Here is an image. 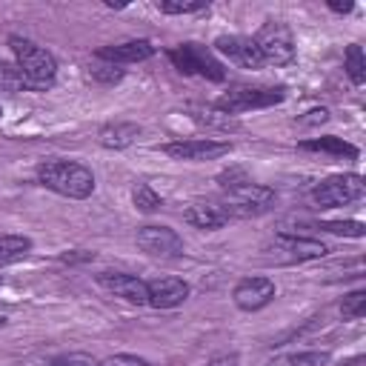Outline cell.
I'll list each match as a JSON object with an SVG mask.
<instances>
[{"mask_svg": "<svg viewBox=\"0 0 366 366\" xmlns=\"http://www.w3.org/2000/svg\"><path fill=\"white\" fill-rule=\"evenodd\" d=\"M31 237L26 234H0V266L17 263L31 252Z\"/></svg>", "mask_w": 366, "mask_h": 366, "instance_id": "ffe728a7", "label": "cell"}, {"mask_svg": "<svg viewBox=\"0 0 366 366\" xmlns=\"http://www.w3.org/2000/svg\"><path fill=\"white\" fill-rule=\"evenodd\" d=\"M89 77H92V83H100V86H114V83H120L123 77H126V71L120 69V66H112V63H94L92 69H89Z\"/></svg>", "mask_w": 366, "mask_h": 366, "instance_id": "4316f807", "label": "cell"}, {"mask_svg": "<svg viewBox=\"0 0 366 366\" xmlns=\"http://www.w3.org/2000/svg\"><path fill=\"white\" fill-rule=\"evenodd\" d=\"M329 9H332L335 14H346V11L355 9V3H337V0H329Z\"/></svg>", "mask_w": 366, "mask_h": 366, "instance_id": "e575fe53", "label": "cell"}, {"mask_svg": "<svg viewBox=\"0 0 366 366\" xmlns=\"http://www.w3.org/2000/svg\"><path fill=\"white\" fill-rule=\"evenodd\" d=\"M9 46L14 51L17 69L23 71V77L29 83V92H46V89L54 86V80H57V60H54L51 51H46L43 46H37L34 40L20 37V34H11Z\"/></svg>", "mask_w": 366, "mask_h": 366, "instance_id": "7a4b0ae2", "label": "cell"}, {"mask_svg": "<svg viewBox=\"0 0 366 366\" xmlns=\"http://www.w3.org/2000/svg\"><path fill=\"white\" fill-rule=\"evenodd\" d=\"M366 192L363 174L357 172H343V174H332L326 180H320L312 189V200L320 209H337V206H349L355 200H360Z\"/></svg>", "mask_w": 366, "mask_h": 366, "instance_id": "52a82bcc", "label": "cell"}, {"mask_svg": "<svg viewBox=\"0 0 366 366\" xmlns=\"http://www.w3.org/2000/svg\"><path fill=\"white\" fill-rule=\"evenodd\" d=\"M157 11L163 14H200V11H209V3L206 0H157Z\"/></svg>", "mask_w": 366, "mask_h": 366, "instance_id": "d4e9b609", "label": "cell"}, {"mask_svg": "<svg viewBox=\"0 0 366 366\" xmlns=\"http://www.w3.org/2000/svg\"><path fill=\"white\" fill-rule=\"evenodd\" d=\"M214 51L229 57V63H234L240 69H249V71H257V69L266 66L260 51H257V46H254V40L246 37V34H220L214 40Z\"/></svg>", "mask_w": 366, "mask_h": 366, "instance_id": "7c38bea8", "label": "cell"}, {"mask_svg": "<svg viewBox=\"0 0 366 366\" xmlns=\"http://www.w3.org/2000/svg\"><path fill=\"white\" fill-rule=\"evenodd\" d=\"M97 366H152L146 357H140V355H129V352H120V355H109V357H103Z\"/></svg>", "mask_w": 366, "mask_h": 366, "instance_id": "f546056e", "label": "cell"}, {"mask_svg": "<svg viewBox=\"0 0 366 366\" xmlns=\"http://www.w3.org/2000/svg\"><path fill=\"white\" fill-rule=\"evenodd\" d=\"M97 363L100 360L94 355H89V352H63L49 366H97Z\"/></svg>", "mask_w": 366, "mask_h": 366, "instance_id": "f1b7e54d", "label": "cell"}, {"mask_svg": "<svg viewBox=\"0 0 366 366\" xmlns=\"http://www.w3.org/2000/svg\"><path fill=\"white\" fill-rule=\"evenodd\" d=\"M252 40H254L263 63H272V66H289L295 60V54H297L292 29L286 23H280V20H266L254 31Z\"/></svg>", "mask_w": 366, "mask_h": 366, "instance_id": "277c9868", "label": "cell"}, {"mask_svg": "<svg viewBox=\"0 0 366 366\" xmlns=\"http://www.w3.org/2000/svg\"><path fill=\"white\" fill-rule=\"evenodd\" d=\"M137 137H140V126H137V123H129V120L106 123V126H100V132H97L100 146H103V149H114V152L129 149Z\"/></svg>", "mask_w": 366, "mask_h": 366, "instance_id": "e0dca14e", "label": "cell"}, {"mask_svg": "<svg viewBox=\"0 0 366 366\" xmlns=\"http://www.w3.org/2000/svg\"><path fill=\"white\" fill-rule=\"evenodd\" d=\"M286 100L283 86H232L214 106L226 114H243L252 109H269Z\"/></svg>", "mask_w": 366, "mask_h": 366, "instance_id": "5b68a950", "label": "cell"}, {"mask_svg": "<svg viewBox=\"0 0 366 366\" xmlns=\"http://www.w3.org/2000/svg\"><path fill=\"white\" fill-rule=\"evenodd\" d=\"M272 206H274V189L254 183V180H246V183L229 189L226 200H223V209L229 217H257V214L269 212Z\"/></svg>", "mask_w": 366, "mask_h": 366, "instance_id": "ba28073f", "label": "cell"}, {"mask_svg": "<svg viewBox=\"0 0 366 366\" xmlns=\"http://www.w3.org/2000/svg\"><path fill=\"white\" fill-rule=\"evenodd\" d=\"M326 120H329V109H323V106L320 109H309L303 117H297L300 126H317V123H326Z\"/></svg>", "mask_w": 366, "mask_h": 366, "instance_id": "1f68e13d", "label": "cell"}, {"mask_svg": "<svg viewBox=\"0 0 366 366\" xmlns=\"http://www.w3.org/2000/svg\"><path fill=\"white\" fill-rule=\"evenodd\" d=\"M37 183L49 192L71 200H86L94 192V174L74 160H43L37 166Z\"/></svg>", "mask_w": 366, "mask_h": 366, "instance_id": "6da1fadb", "label": "cell"}, {"mask_svg": "<svg viewBox=\"0 0 366 366\" xmlns=\"http://www.w3.org/2000/svg\"><path fill=\"white\" fill-rule=\"evenodd\" d=\"M0 114H3V109H0Z\"/></svg>", "mask_w": 366, "mask_h": 366, "instance_id": "8d00e7d4", "label": "cell"}, {"mask_svg": "<svg viewBox=\"0 0 366 366\" xmlns=\"http://www.w3.org/2000/svg\"><path fill=\"white\" fill-rule=\"evenodd\" d=\"M303 152H323V154H332V157H346V160H355L360 154V149L355 143H346L343 137H335V134H323V137H309V140H300L297 143Z\"/></svg>", "mask_w": 366, "mask_h": 366, "instance_id": "d6986e66", "label": "cell"}, {"mask_svg": "<svg viewBox=\"0 0 366 366\" xmlns=\"http://www.w3.org/2000/svg\"><path fill=\"white\" fill-rule=\"evenodd\" d=\"M60 260H63V263H83V260H94V252H80V249H74V252L60 254Z\"/></svg>", "mask_w": 366, "mask_h": 366, "instance_id": "836d02e7", "label": "cell"}, {"mask_svg": "<svg viewBox=\"0 0 366 366\" xmlns=\"http://www.w3.org/2000/svg\"><path fill=\"white\" fill-rule=\"evenodd\" d=\"M146 292H149V303L146 306H154V309H177L180 303H186L189 297V283L180 280V277H172V274H163V277H154V280H146Z\"/></svg>", "mask_w": 366, "mask_h": 366, "instance_id": "5bb4252c", "label": "cell"}, {"mask_svg": "<svg viewBox=\"0 0 366 366\" xmlns=\"http://www.w3.org/2000/svg\"><path fill=\"white\" fill-rule=\"evenodd\" d=\"M246 180H249V174H246L243 169H229V172H220V174H217V183H220L223 192H229V189H234V186H240V183H246Z\"/></svg>", "mask_w": 366, "mask_h": 366, "instance_id": "4dcf8cb0", "label": "cell"}, {"mask_svg": "<svg viewBox=\"0 0 366 366\" xmlns=\"http://www.w3.org/2000/svg\"><path fill=\"white\" fill-rule=\"evenodd\" d=\"M277 295V286L272 277H263V274H252V277H243L234 283L232 289V300L240 312H260L263 306H269Z\"/></svg>", "mask_w": 366, "mask_h": 366, "instance_id": "30bf717a", "label": "cell"}, {"mask_svg": "<svg viewBox=\"0 0 366 366\" xmlns=\"http://www.w3.org/2000/svg\"><path fill=\"white\" fill-rule=\"evenodd\" d=\"M183 217H186L189 226L203 229V232H217V229H223V226L232 220L220 203H209V200H194V203H189V209L183 212Z\"/></svg>", "mask_w": 366, "mask_h": 366, "instance_id": "2e32d148", "label": "cell"}, {"mask_svg": "<svg viewBox=\"0 0 366 366\" xmlns=\"http://www.w3.org/2000/svg\"><path fill=\"white\" fill-rule=\"evenodd\" d=\"M340 315H343L346 320H360V317L366 315V289L349 292V295L343 297V303H340Z\"/></svg>", "mask_w": 366, "mask_h": 366, "instance_id": "83f0119b", "label": "cell"}, {"mask_svg": "<svg viewBox=\"0 0 366 366\" xmlns=\"http://www.w3.org/2000/svg\"><path fill=\"white\" fill-rule=\"evenodd\" d=\"M317 229L332 232V234H343V237H363L366 234V226L360 220H320Z\"/></svg>", "mask_w": 366, "mask_h": 366, "instance_id": "484cf974", "label": "cell"}, {"mask_svg": "<svg viewBox=\"0 0 366 366\" xmlns=\"http://www.w3.org/2000/svg\"><path fill=\"white\" fill-rule=\"evenodd\" d=\"M0 89L3 92H29V83H26L23 71L17 69V63L0 60Z\"/></svg>", "mask_w": 366, "mask_h": 366, "instance_id": "cb8c5ba5", "label": "cell"}, {"mask_svg": "<svg viewBox=\"0 0 366 366\" xmlns=\"http://www.w3.org/2000/svg\"><path fill=\"white\" fill-rule=\"evenodd\" d=\"M132 203H134V209H137V212L152 214V212H157V209L163 206V197H160V194H157L152 186L137 183V186L132 189Z\"/></svg>", "mask_w": 366, "mask_h": 366, "instance_id": "603a6c76", "label": "cell"}, {"mask_svg": "<svg viewBox=\"0 0 366 366\" xmlns=\"http://www.w3.org/2000/svg\"><path fill=\"white\" fill-rule=\"evenodd\" d=\"M206 366H240V355L237 352H223V355H214Z\"/></svg>", "mask_w": 366, "mask_h": 366, "instance_id": "d6a6232c", "label": "cell"}, {"mask_svg": "<svg viewBox=\"0 0 366 366\" xmlns=\"http://www.w3.org/2000/svg\"><path fill=\"white\" fill-rule=\"evenodd\" d=\"M169 60L183 74H197V77H206L212 83H223L226 80L223 63L200 43H183L177 49H169Z\"/></svg>", "mask_w": 366, "mask_h": 366, "instance_id": "8992f818", "label": "cell"}, {"mask_svg": "<svg viewBox=\"0 0 366 366\" xmlns=\"http://www.w3.org/2000/svg\"><path fill=\"white\" fill-rule=\"evenodd\" d=\"M263 257L269 263L277 266H289V263H306V260H317L323 254H329V246L323 240L315 237H303V234H289V232H277L274 237H269L263 243Z\"/></svg>", "mask_w": 366, "mask_h": 366, "instance_id": "3957f363", "label": "cell"}, {"mask_svg": "<svg viewBox=\"0 0 366 366\" xmlns=\"http://www.w3.org/2000/svg\"><path fill=\"white\" fill-rule=\"evenodd\" d=\"M97 283L112 292L114 297L134 303V306H146L149 303V292H146V280L137 274H126V272H100Z\"/></svg>", "mask_w": 366, "mask_h": 366, "instance_id": "4fadbf2b", "label": "cell"}, {"mask_svg": "<svg viewBox=\"0 0 366 366\" xmlns=\"http://www.w3.org/2000/svg\"><path fill=\"white\" fill-rule=\"evenodd\" d=\"M329 360H332L329 349H309V352H297V355L272 357L269 366H329Z\"/></svg>", "mask_w": 366, "mask_h": 366, "instance_id": "44dd1931", "label": "cell"}, {"mask_svg": "<svg viewBox=\"0 0 366 366\" xmlns=\"http://www.w3.org/2000/svg\"><path fill=\"white\" fill-rule=\"evenodd\" d=\"M186 112L192 114V120L194 123H200V126H209V129H220V132H229V129H237L240 123H237V117L234 114H226L223 109H217L214 103H192V106H186Z\"/></svg>", "mask_w": 366, "mask_h": 366, "instance_id": "ac0fdd59", "label": "cell"}, {"mask_svg": "<svg viewBox=\"0 0 366 366\" xmlns=\"http://www.w3.org/2000/svg\"><path fill=\"white\" fill-rule=\"evenodd\" d=\"M3 326H6V315H0V329H3Z\"/></svg>", "mask_w": 366, "mask_h": 366, "instance_id": "d590c367", "label": "cell"}, {"mask_svg": "<svg viewBox=\"0 0 366 366\" xmlns=\"http://www.w3.org/2000/svg\"><path fill=\"white\" fill-rule=\"evenodd\" d=\"M163 152L174 160H186V163H203V160H217L223 154L232 152L229 140H212V137H194V140H174L166 143Z\"/></svg>", "mask_w": 366, "mask_h": 366, "instance_id": "8fae6325", "label": "cell"}, {"mask_svg": "<svg viewBox=\"0 0 366 366\" xmlns=\"http://www.w3.org/2000/svg\"><path fill=\"white\" fill-rule=\"evenodd\" d=\"M134 240H137V246H140L146 254H152V257L172 260V257H180V254H183V237H180L172 226H157V223L140 226Z\"/></svg>", "mask_w": 366, "mask_h": 366, "instance_id": "9c48e42d", "label": "cell"}, {"mask_svg": "<svg viewBox=\"0 0 366 366\" xmlns=\"http://www.w3.org/2000/svg\"><path fill=\"white\" fill-rule=\"evenodd\" d=\"M343 69H346V74H349V80L355 86H363V80H366V54H363V49L357 43H349L346 46Z\"/></svg>", "mask_w": 366, "mask_h": 366, "instance_id": "7402d4cb", "label": "cell"}, {"mask_svg": "<svg viewBox=\"0 0 366 366\" xmlns=\"http://www.w3.org/2000/svg\"><path fill=\"white\" fill-rule=\"evenodd\" d=\"M154 46H152V40H123V43H112V46H100L97 51H94V57L97 60H103V63H112V66H120V63H143V60H149V57H154Z\"/></svg>", "mask_w": 366, "mask_h": 366, "instance_id": "9a60e30c", "label": "cell"}]
</instances>
